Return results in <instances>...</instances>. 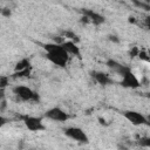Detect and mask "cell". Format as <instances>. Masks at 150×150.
<instances>
[{"instance_id": "8", "label": "cell", "mask_w": 150, "mask_h": 150, "mask_svg": "<svg viewBox=\"0 0 150 150\" xmlns=\"http://www.w3.org/2000/svg\"><path fill=\"white\" fill-rule=\"evenodd\" d=\"M61 46L64 48V50H66L69 55H74V56H77V57L81 56L80 48L77 47V45H76L74 41H64V42L61 43Z\"/></svg>"}, {"instance_id": "5", "label": "cell", "mask_w": 150, "mask_h": 150, "mask_svg": "<svg viewBox=\"0 0 150 150\" xmlns=\"http://www.w3.org/2000/svg\"><path fill=\"white\" fill-rule=\"evenodd\" d=\"M123 116H124V118H125L128 122H130V123H131L132 125H135V127L144 125V124L148 123L146 117H145L142 112L136 111V110H127V111H124Z\"/></svg>"}, {"instance_id": "7", "label": "cell", "mask_w": 150, "mask_h": 150, "mask_svg": "<svg viewBox=\"0 0 150 150\" xmlns=\"http://www.w3.org/2000/svg\"><path fill=\"white\" fill-rule=\"evenodd\" d=\"M121 84L125 88H131V89H135V88H138L141 86L139 83V80L137 79V76L131 71V70H128L127 73H124L122 75V80H121Z\"/></svg>"}, {"instance_id": "3", "label": "cell", "mask_w": 150, "mask_h": 150, "mask_svg": "<svg viewBox=\"0 0 150 150\" xmlns=\"http://www.w3.org/2000/svg\"><path fill=\"white\" fill-rule=\"evenodd\" d=\"M13 93L21 101H26L27 102V101H38L39 100L38 94L33 89L27 87V86H16V87H14Z\"/></svg>"}, {"instance_id": "11", "label": "cell", "mask_w": 150, "mask_h": 150, "mask_svg": "<svg viewBox=\"0 0 150 150\" xmlns=\"http://www.w3.org/2000/svg\"><path fill=\"white\" fill-rule=\"evenodd\" d=\"M7 122H8V120H7L5 116L0 115V129H1L4 125H6V124H7Z\"/></svg>"}, {"instance_id": "2", "label": "cell", "mask_w": 150, "mask_h": 150, "mask_svg": "<svg viewBox=\"0 0 150 150\" xmlns=\"http://www.w3.org/2000/svg\"><path fill=\"white\" fill-rule=\"evenodd\" d=\"M64 135L77 142V143H88L89 142V138H88V135L84 132V130L82 128H79V127H68L64 129Z\"/></svg>"}, {"instance_id": "1", "label": "cell", "mask_w": 150, "mask_h": 150, "mask_svg": "<svg viewBox=\"0 0 150 150\" xmlns=\"http://www.w3.org/2000/svg\"><path fill=\"white\" fill-rule=\"evenodd\" d=\"M46 57L57 67H66L70 55L64 50L61 43H47L45 45Z\"/></svg>"}, {"instance_id": "9", "label": "cell", "mask_w": 150, "mask_h": 150, "mask_svg": "<svg viewBox=\"0 0 150 150\" xmlns=\"http://www.w3.org/2000/svg\"><path fill=\"white\" fill-rule=\"evenodd\" d=\"M86 14H87V19H90V21H93L96 25H100V23H102L104 21V18L102 15H100L97 13H94L91 11L90 12H87Z\"/></svg>"}, {"instance_id": "10", "label": "cell", "mask_w": 150, "mask_h": 150, "mask_svg": "<svg viewBox=\"0 0 150 150\" xmlns=\"http://www.w3.org/2000/svg\"><path fill=\"white\" fill-rule=\"evenodd\" d=\"M94 77H95V80H96L100 84L105 86V84L110 83V79H109V76H108L107 74H103V73H95V74H94Z\"/></svg>"}, {"instance_id": "6", "label": "cell", "mask_w": 150, "mask_h": 150, "mask_svg": "<svg viewBox=\"0 0 150 150\" xmlns=\"http://www.w3.org/2000/svg\"><path fill=\"white\" fill-rule=\"evenodd\" d=\"M46 117L52 121H56V122H66L68 121L69 115L60 107H53L46 111Z\"/></svg>"}, {"instance_id": "4", "label": "cell", "mask_w": 150, "mask_h": 150, "mask_svg": "<svg viewBox=\"0 0 150 150\" xmlns=\"http://www.w3.org/2000/svg\"><path fill=\"white\" fill-rule=\"evenodd\" d=\"M23 124L25 127L33 132H38V131H43L46 129L43 121L41 117H36V116H25L23 117Z\"/></svg>"}]
</instances>
